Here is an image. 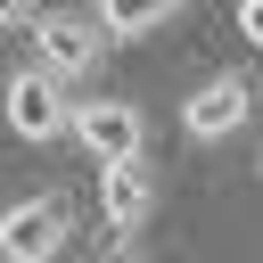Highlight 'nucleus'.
I'll use <instances>...</instances> for the list:
<instances>
[{
  "label": "nucleus",
  "instance_id": "obj_1",
  "mask_svg": "<svg viewBox=\"0 0 263 263\" xmlns=\"http://www.w3.org/2000/svg\"><path fill=\"white\" fill-rule=\"evenodd\" d=\"M74 107L82 99H66V82L49 74V66H16L8 74V140H66L74 132Z\"/></svg>",
  "mask_w": 263,
  "mask_h": 263
},
{
  "label": "nucleus",
  "instance_id": "obj_2",
  "mask_svg": "<svg viewBox=\"0 0 263 263\" xmlns=\"http://www.w3.org/2000/svg\"><path fill=\"white\" fill-rule=\"evenodd\" d=\"M66 238H74V205H66L58 189L16 197V205L0 214V263H58Z\"/></svg>",
  "mask_w": 263,
  "mask_h": 263
},
{
  "label": "nucleus",
  "instance_id": "obj_3",
  "mask_svg": "<svg viewBox=\"0 0 263 263\" xmlns=\"http://www.w3.org/2000/svg\"><path fill=\"white\" fill-rule=\"evenodd\" d=\"M247 115H255V82L247 74H205L189 99H181V132L189 140H230V132H247Z\"/></svg>",
  "mask_w": 263,
  "mask_h": 263
},
{
  "label": "nucleus",
  "instance_id": "obj_4",
  "mask_svg": "<svg viewBox=\"0 0 263 263\" xmlns=\"http://www.w3.org/2000/svg\"><path fill=\"white\" fill-rule=\"evenodd\" d=\"M140 140H148V123H140L132 99H82L74 107V148L99 156V173L123 164V156H140Z\"/></svg>",
  "mask_w": 263,
  "mask_h": 263
},
{
  "label": "nucleus",
  "instance_id": "obj_5",
  "mask_svg": "<svg viewBox=\"0 0 263 263\" xmlns=\"http://www.w3.org/2000/svg\"><path fill=\"white\" fill-rule=\"evenodd\" d=\"M99 49H107V33H99L90 16H74V8H49L41 33H33V66H49L58 82H66V74H90Z\"/></svg>",
  "mask_w": 263,
  "mask_h": 263
},
{
  "label": "nucleus",
  "instance_id": "obj_6",
  "mask_svg": "<svg viewBox=\"0 0 263 263\" xmlns=\"http://www.w3.org/2000/svg\"><path fill=\"white\" fill-rule=\"evenodd\" d=\"M99 205H107V230H140L148 205H156V173H148V156L107 164V173H99Z\"/></svg>",
  "mask_w": 263,
  "mask_h": 263
},
{
  "label": "nucleus",
  "instance_id": "obj_7",
  "mask_svg": "<svg viewBox=\"0 0 263 263\" xmlns=\"http://www.w3.org/2000/svg\"><path fill=\"white\" fill-rule=\"evenodd\" d=\"M173 16V0H90V25L107 33V41H140V33H156Z\"/></svg>",
  "mask_w": 263,
  "mask_h": 263
},
{
  "label": "nucleus",
  "instance_id": "obj_8",
  "mask_svg": "<svg viewBox=\"0 0 263 263\" xmlns=\"http://www.w3.org/2000/svg\"><path fill=\"white\" fill-rule=\"evenodd\" d=\"M0 16H8V25H16V33H41V16H49V8H41V0H8V8H0Z\"/></svg>",
  "mask_w": 263,
  "mask_h": 263
},
{
  "label": "nucleus",
  "instance_id": "obj_9",
  "mask_svg": "<svg viewBox=\"0 0 263 263\" xmlns=\"http://www.w3.org/2000/svg\"><path fill=\"white\" fill-rule=\"evenodd\" d=\"M238 33H247V41L263 49V0H238Z\"/></svg>",
  "mask_w": 263,
  "mask_h": 263
},
{
  "label": "nucleus",
  "instance_id": "obj_10",
  "mask_svg": "<svg viewBox=\"0 0 263 263\" xmlns=\"http://www.w3.org/2000/svg\"><path fill=\"white\" fill-rule=\"evenodd\" d=\"M255 181H263V156H255Z\"/></svg>",
  "mask_w": 263,
  "mask_h": 263
},
{
  "label": "nucleus",
  "instance_id": "obj_11",
  "mask_svg": "<svg viewBox=\"0 0 263 263\" xmlns=\"http://www.w3.org/2000/svg\"><path fill=\"white\" fill-rule=\"evenodd\" d=\"M115 263H140V255H115Z\"/></svg>",
  "mask_w": 263,
  "mask_h": 263
}]
</instances>
